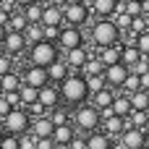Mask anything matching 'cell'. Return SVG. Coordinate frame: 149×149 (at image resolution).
<instances>
[{
    "mask_svg": "<svg viewBox=\"0 0 149 149\" xmlns=\"http://www.w3.org/2000/svg\"><path fill=\"white\" fill-rule=\"evenodd\" d=\"M55 45H58V50L65 52V50H71V47L84 45V34H81V29H76V26H60Z\"/></svg>",
    "mask_w": 149,
    "mask_h": 149,
    "instance_id": "ba28073f",
    "label": "cell"
},
{
    "mask_svg": "<svg viewBox=\"0 0 149 149\" xmlns=\"http://www.w3.org/2000/svg\"><path fill=\"white\" fill-rule=\"evenodd\" d=\"M102 76H105V84H107L110 89H120V84H123V81H126V76H128V68H126L123 63H115V65H105Z\"/></svg>",
    "mask_w": 149,
    "mask_h": 149,
    "instance_id": "7c38bea8",
    "label": "cell"
},
{
    "mask_svg": "<svg viewBox=\"0 0 149 149\" xmlns=\"http://www.w3.org/2000/svg\"><path fill=\"white\" fill-rule=\"evenodd\" d=\"M42 8H45V5H39V3H29V5H24L21 13H24L26 24H39V18H42Z\"/></svg>",
    "mask_w": 149,
    "mask_h": 149,
    "instance_id": "f1b7e54d",
    "label": "cell"
},
{
    "mask_svg": "<svg viewBox=\"0 0 149 149\" xmlns=\"http://www.w3.org/2000/svg\"><path fill=\"white\" fill-rule=\"evenodd\" d=\"M29 3H34V0H13L16 8H24V5H29Z\"/></svg>",
    "mask_w": 149,
    "mask_h": 149,
    "instance_id": "681fc988",
    "label": "cell"
},
{
    "mask_svg": "<svg viewBox=\"0 0 149 149\" xmlns=\"http://www.w3.org/2000/svg\"><path fill=\"white\" fill-rule=\"evenodd\" d=\"M0 149H18V136L3 134V136H0Z\"/></svg>",
    "mask_w": 149,
    "mask_h": 149,
    "instance_id": "f35d334b",
    "label": "cell"
},
{
    "mask_svg": "<svg viewBox=\"0 0 149 149\" xmlns=\"http://www.w3.org/2000/svg\"><path fill=\"white\" fill-rule=\"evenodd\" d=\"M34 3H39V5H50V0H34Z\"/></svg>",
    "mask_w": 149,
    "mask_h": 149,
    "instance_id": "f5cc1de1",
    "label": "cell"
},
{
    "mask_svg": "<svg viewBox=\"0 0 149 149\" xmlns=\"http://www.w3.org/2000/svg\"><path fill=\"white\" fill-rule=\"evenodd\" d=\"M128 71H131L134 76H141V73H147V71H149V58H141V60H139V63H134Z\"/></svg>",
    "mask_w": 149,
    "mask_h": 149,
    "instance_id": "60d3db41",
    "label": "cell"
},
{
    "mask_svg": "<svg viewBox=\"0 0 149 149\" xmlns=\"http://www.w3.org/2000/svg\"><path fill=\"white\" fill-rule=\"evenodd\" d=\"M3 97H5V102H8L10 107H24L21 100H18V92H3Z\"/></svg>",
    "mask_w": 149,
    "mask_h": 149,
    "instance_id": "ee69618b",
    "label": "cell"
},
{
    "mask_svg": "<svg viewBox=\"0 0 149 149\" xmlns=\"http://www.w3.org/2000/svg\"><path fill=\"white\" fill-rule=\"evenodd\" d=\"M47 118L52 120V126H63V123H71V113L63 107V105H58V107H52L50 113H47Z\"/></svg>",
    "mask_w": 149,
    "mask_h": 149,
    "instance_id": "1f68e13d",
    "label": "cell"
},
{
    "mask_svg": "<svg viewBox=\"0 0 149 149\" xmlns=\"http://www.w3.org/2000/svg\"><path fill=\"white\" fill-rule=\"evenodd\" d=\"M8 71H13V58H10V55H5V52L0 50V76H3V73H8Z\"/></svg>",
    "mask_w": 149,
    "mask_h": 149,
    "instance_id": "b9f144b4",
    "label": "cell"
},
{
    "mask_svg": "<svg viewBox=\"0 0 149 149\" xmlns=\"http://www.w3.org/2000/svg\"><path fill=\"white\" fill-rule=\"evenodd\" d=\"M149 29V21H147V16H134L131 18V26H128V31L136 37V34H141V31H147Z\"/></svg>",
    "mask_w": 149,
    "mask_h": 149,
    "instance_id": "836d02e7",
    "label": "cell"
},
{
    "mask_svg": "<svg viewBox=\"0 0 149 149\" xmlns=\"http://www.w3.org/2000/svg\"><path fill=\"white\" fill-rule=\"evenodd\" d=\"M110 18H113V24L118 26V31H120V34H123V31H128V26H131V16H128V13H123V10H120V13L110 16Z\"/></svg>",
    "mask_w": 149,
    "mask_h": 149,
    "instance_id": "d590c367",
    "label": "cell"
},
{
    "mask_svg": "<svg viewBox=\"0 0 149 149\" xmlns=\"http://www.w3.org/2000/svg\"><path fill=\"white\" fill-rule=\"evenodd\" d=\"M84 141H86V149H113V139L107 134H102L100 128L92 131V134H86Z\"/></svg>",
    "mask_w": 149,
    "mask_h": 149,
    "instance_id": "44dd1931",
    "label": "cell"
},
{
    "mask_svg": "<svg viewBox=\"0 0 149 149\" xmlns=\"http://www.w3.org/2000/svg\"><path fill=\"white\" fill-rule=\"evenodd\" d=\"M141 60V52L136 50V45H123V50H120V63L126 65V68H131L134 63H139Z\"/></svg>",
    "mask_w": 149,
    "mask_h": 149,
    "instance_id": "484cf974",
    "label": "cell"
},
{
    "mask_svg": "<svg viewBox=\"0 0 149 149\" xmlns=\"http://www.w3.org/2000/svg\"><path fill=\"white\" fill-rule=\"evenodd\" d=\"M147 21H149V16H147Z\"/></svg>",
    "mask_w": 149,
    "mask_h": 149,
    "instance_id": "680465c9",
    "label": "cell"
},
{
    "mask_svg": "<svg viewBox=\"0 0 149 149\" xmlns=\"http://www.w3.org/2000/svg\"><path fill=\"white\" fill-rule=\"evenodd\" d=\"M37 149H58L52 139H37Z\"/></svg>",
    "mask_w": 149,
    "mask_h": 149,
    "instance_id": "bcb514c9",
    "label": "cell"
},
{
    "mask_svg": "<svg viewBox=\"0 0 149 149\" xmlns=\"http://www.w3.org/2000/svg\"><path fill=\"white\" fill-rule=\"evenodd\" d=\"M39 24H42V26H63V8H58V5H45Z\"/></svg>",
    "mask_w": 149,
    "mask_h": 149,
    "instance_id": "ac0fdd59",
    "label": "cell"
},
{
    "mask_svg": "<svg viewBox=\"0 0 149 149\" xmlns=\"http://www.w3.org/2000/svg\"><path fill=\"white\" fill-rule=\"evenodd\" d=\"M29 123H31V118H29V113H26L24 107H10L8 115L3 118V128H5V134H13V136L26 134V131H29Z\"/></svg>",
    "mask_w": 149,
    "mask_h": 149,
    "instance_id": "5b68a950",
    "label": "cell"
},
{
    "mask_svg": "<svg viewBox=\"0 0 149 149\" xmlns=\"http://www.w3.org/2000/svg\"><path fill=\"white\" fill-rule=\"evenodd\" d=\"M18 92V100H21V105L26 107V105H31V102H37V86H29V84H24L21 81V86L16 89Z\"/></svg>",
    "mask_w": 149,
    "mask_h": 149,
    "instance_id": "4dcf8cb0",
    "label": "cell"
},
{
    "mask_svg": "<svg viewBox=\"0 0 149 149\" xmlns=\"http://www.w3.org/2000/svg\"><path fill=\"white\" fill-rule=\"evenodd\" d=\"M58 31H60V26H42V37L47 42H55L58 39Z\"/></svg>",
    "mask_w": 149,
    "mask_h": 149,
    "instance_id": "7bdbcfd3",
    "label": "cell"
},
{
    "mask_svg": "<svg viewBox=\"0 0 149 149\" xmlns=\"http://www.w3.org/2000/svg\"><path fill=\"white\" fill-rule=\"evenodd\" d=\"M29 45H26V39H24V34L21 31H5V39L0 42V50L5 52V55H21L24 50H26Z\"/></svg>",
    "mask_w": 149,
    "mask_h": 149,
    "instance_id": "9c48e42d",
    "label": "cell"
},
{
    "mask_svg": "<svg viewBox=\"0 0 149 149\" xmlns=\"http://www.w3.org/2000/svg\"><path fill=\"white\" fill-rule=\"evenodd\" d=\"M65 3H68V0H50V5H58V8H63Z\"/></svg>",
    "mask_w": 149,
    "mask_h": 149,
    "instance_id": "f907efd6",
    "label": "cell"
},
{
    "mask_svg": "<svg viewBox=\"0 0 149 149\" xmlns=\"http://www.w3.org/2000/svg\"><path fill=\"white\" fill-rule=\"evenodd\" d=\"M89 5V13L97 16V18H110L118 13V3L115 0H86Z\"/></svg>",
    "mask_w": 149,
    "mask_h": 149,
    "instance_id": "5bb4252c",
    "label": "cell"
},
{
    "mask_svg": "<svg viewBox=\"0 0 149 149\" xmlns=\"http://www.w3.org/2000/svg\"><path fill=\"white\" fill-rule=\"evenodd\" d=\"M118 92H120V89L105 86V89H100V92H94V94H89V97H92V105H94L97 110H102V107H110V105H113V100H115Z\"/></svg>",
    "mask_w": 149,
    "mask_h": 149,
    "instance_id": "7402d4cb",
    "label": "cell"
},
{
    "mask_svg": "<svg viewBox=\"0 0 149 149\" xmlns=\"http://www.w3.org/2000/svg\"><path fill=\"white\" fill-rule=\"evenodd\" d=\"M73 3H86V0H73Z\"/></svg>",
    "mask_w": 149,
    "mask_h": 149,
    "instance_id": "9f6ffc18",
    "label": "cell"
},
{
    "mask_svg": "<svg viewBox=\"0 0 149 149\" xmlns=\"http://www.w3.org/2000/svg\"><path fill=\"white\" fill-rule=\"evenodd\" d=\"M139 3H141V0H139Z\"/></svg>",
    "mask_w": 149,
    "mask_h": 149,
    "instance_id": "94428289",
    "label": "cell"
},
{
    "mask_svg": "<svg viewBox=\"0 0 149 149\" xmlns=\"http://www.w3.org/2000/svg\"><path fill=\"white\" fill-rule=\"evenodd\" d=\"M107 84H105V76L100 73V76H86V89H89V94H94V92H100V89H105Z\"/></svg>",
    "mask_w": 149,
    "mask_h": 149,
    "instance_id": "8d00e7d4",
    "label": "cell"
},
{
    "mask_svg": "<svg viewBox=\"0 0 149 149\" xmlns=\"http://www.w3.org/2000/svg\"><path fill=\"white\" fill-rule=\"evenodd\" d=\"M92 42L97 45V47H105V45H113V42H118L120 39V31H118V26L113 24V18H97L94 24H92Z\"/></svg>",
    "mask_w": 149,
    "mask_h": 149,
    "instance_id": "277c9868",
    "label": "cell"
},
{
    "mask_svg": "<svg viewBox=\"0 0 149 149\" xmlns=\"http://www.w3.org/2000/svg\"><path fill=\"white\" fill-rule=\"evenodd\" d=\"M102 71H105L102 60H100V58H89V60H86V63L81 65V71H79V73H81V76L86 79V76H100Z\"/></svg>",
    "mask_w": 149,
    "mask_h": 149,
    "instance_id": "f546056e",
    "label": "cell"
},
{
    "mask_svg": "<svg viewBox=\"0 0 149 149\" xmlns=\"http://www.w3.org/2000/svg\"><path fill=\"white\" fill-rule=\"evenodd\" d=\"M71 123H73V128L76 131H81V134H92V131H97L100 128V110L92 105V102H81V105H76V110H73V115H71Z\"/></svg>",
    "mask_w": 149,
    "mask_h": 149,
    "instance_id": "7a4b0ae2",
    "label": "cell"
},
{
    "mask_svg": "<svg viewBox=\"0 0 149 149\" xmlns=\"http://www.w3.org/2000/svg\"><path fill=\"white\" fill-rule=\"evenodd\" d=\"M65 149H86V141H84L81 136H73V141H71Z\"/></svg>",
    "mask_w": 149,
    "mask_h": 149,
    "instance_id": "f6af8a7d",
    "label": "cell"
},
{
    "mask_svg": "<svg viewBox=\"0 0 149 149\" xmlns=\"http://www.w3.org/2000/svg\"><path fill=\"white\" fill-rule=\"evenodd\" d=\"M120 50H123V42L118 39V42H113V45H105V47H100V60H102V65H115V63H120Z\"/></svg>",
    "mask_w": 149,
    "mask_h": 149,
    "instance_id": "e0dca14e",
    "label": "cell"
},
{
    "mask_svg": "<svg viewBox=\"0 0 149 149\" xmlns=\"http://www.w3.org/2000/svg\"><path fill=\"white\" fill-rule=\"evenodd\" d=\"M60 100L65 105H81L89 100V89H86V79L81 73H68L60 84H58Z\"/></svg>",
    "mask_w": 149,
    "mask_h": 149,
    "instance_id": "6da1fadb",
    "label": "cell"
},
{
    "mask_svg": "<svg viewBox=\"0 0 149 149\" xmlns=\"http://www.w3.org/2000/svg\"><path fill=\"white\" fill-rule=\"evenodd\" d=\"M147 134H149V128H147Z\"/></svg>",
    "mask_w": 149,
    "mask_h": 149,
    "instance_id": "91938a15",
    "label": "cell"
},
{
    "mask_svg": "<svg viewBox=\"0 0 149 149\" xmlns=\"http://www.w3.org/2000/svg\"><path fill=\"white\" fill-rule=\"evenodd\" d=\"M89 5L86 3H73V0H68L65 5H63V26H76V29H81L86 21H89Z\"/></svg>",
    "mask_w": 149,
    "mask_h": 149,
    "instance_id": "8992f818",
    "label": "cell"
},
{
    "mask_svg": "<svg viewBox=\"0 0 149 149\" xmlns=\"http://www.w3.org/2000/svg\"><path fill=\"white\" fill-rule=\"evenodd\" d=\"M37 102L50 113L52 107H58L63 100H60V92H58V84H45V86H39L37 89Z\"/></svg>",
    "mask_w": 149,
    "mask_h": 149,
    "instance_id": "30bf717a",
    "label": "cell"
},
{
    "mask_svg": "<svg viewBox=\"0 0 149 149\" xmlns=\"http://www.w3.org/2000/svg\"><path fill=\"white\" fill-rule=\"evenodd\" d=\"M5 29H8V31H24V29H26V18H24L21 8H16V10L8 16V21H5Z\"/></svg>",
    "mask_w": 149,
    "mask_h": 149,
    "instance_id": "4316f807",
    "label": "cell"
},
{
    "mask_svg": "<svg viewBox=\"0 0 149 149\" xmlns=\"http://www.w3.org/2000/svg\"><path fill=\"white\" fill-rule=\"evenodd\" d=\"M123 13H128L131 18H134V16H141V3H139V0H126V3H123Z\"/></svg>",
    "mask_w": 149,
    "mask_h": 149,
    "instance_id": "74e56055",
    "label": "cell"
},
{
    "mask_svg": "<svg viewBox=\"0 0 149 149\" xmlns=\"http://www.w3.org/2000/svg\"><path fill=\"white\" fill-rule=\"evenodd\" d=\"M136 50L141 52V58H149V29L147 31H141V34H136Z\"/></svg>",
    "mask_w": 149,
    "mask_h": 149,
    "instance_id": "e575fe53",
    "label": "cell"
},
{
    "mask_svg": "<svg viewBox=\"0 0 149 149\" xmlns=\"http://www.w3.org/2000/svg\"><path fill=\"white\" fill-rule=\"evenodd\" d=\"M0 94H3V89H0Z\"/></svg>",
    "mask_w": 149,
    "mask_h": 149,
    "instance_id": "6f0895ef",
    "label": "cell"
},
{
    "mask_svg": "<svg viewBox=\"0 0 149 149\" xmlns=\"http://www.w3.org/2000/svg\"><path fill=\"white\" fill-rule=\"evenodd\" d=\"M18 86H21V76H18L16 71H8V73L0 76V89H3V92H16Z\"/></svg>",
    "mask_w": 149,
    "mask_h": 149,
    "instance_id": "83f0119b",
    "label": "cell"
},
{
    "mask_svg": "<svg viewBox=\"0 0 149 149\" xmlns=\"http://www.w3.org/2000/svg\"><path fill=\"white\" fill-rule=\"evenodd\" d=\"M128 102H131V110H149V92H144V89L131 92Z\"/></svg>",
    "mask_w": 149,
    "mask_h": 149,
    "instance_id": "cb8c5ba5",
    "label": "cell"
},
{
    "mask_svg": "<svg viewBox=\"0 0 149 149\" xmlns=\"http://www.w3.org/2000/svg\"><path fill=\"white\" fill-rule=\"evenodd\" d=\"M3 134H5V128H3V120H0V136H3Z\"/></svg>",
    "mask_w": 149,
    "mask_h": 149,
    "instance_id": "db71d44e",
    "label": "cell"
},
{
    "mask_svg": "<svg viewBox=\"0 0 149 149\" xmlns=\"http://www.w3.org/2000/svg\"><path fill=\"white\" fill-rule=\"evenodd\" d=\"M73 136H76V128H73V123H63V126H55L52 128V141H55V147L58 149H65L71 141H73Z\"/></svg>",
    "mask_w": 149,
    "mask_h": 149,
    "instance_id": "9a60e30c",
    "label": "cell"
},
{
    "mask_svg": "<svg viewBox=\"0 0 149 149\" xmlns=\"http://www.w3.org/2000/svg\"><path fill=\"white\" fill-rule=\"evenodd\" d=\"M100 128H102V134H107L110 139H118V136H120V131L126 128V118L110 115V118H105V120L100 123Z\"/></svg>",
    "mask_w": 149,
    "mask_h": 149,
    "instance_id": "ffe728a7",
    "label": "cell"
},
{
    "mask_svg": "<svg viewBox=\"0 0 149 149\" xmlns=\"http://www.w3.org/2000/svg\"><path fill=\"white\" fill-rule=\"evenodd\" d=\"M68 73H71V68H68V63H65L63 58H58L55 63L47 65V79H50V84H60Z\"/></svg>",
    "mask_w": 149,
    "mask_h": 149,
    "instance_id": "d6986e66",
    "label": "cell"
},
{
    "mask_svg": "<svg viewBox=\"0 0 149 149\" xmlns=\"http://www.w3.org/2000/svg\"><path fill=\"white\" fill-rule=\"evenodd\" d=\"M21 81L24 84H29V86H45V84H50V79H47V68H42V65H29L24 73H21Z\"/></svg>",
    "mask_w": 149,
    "mask_h": 149,
    "instance_id": "4fadbf2b",
    "label": "cell"
},
{
    "mask_svg": "<svg viewBox=\"0 0 149 149\" xmlns=\"http://www.w3.org/2000/svg\"><path fill=\"white\" fill-rule=\"evenodd\" d=\"M118 141H120V149H141L149 141V134L144 131V128H134V126H128V120H126V128L120 131Z\"/></svg>",
    "mask_w": 149,
    "mask_h": 149,
    "instance_id": "52a82bcc",
    "label": "cell"
},
{
    "mask_svg": "<svg viewBox=\"0 0 149 149\" xmlns=\"http://www.w3.org/2000/svg\"><path fill=\"white\" fill-rule=\"evenodd\" d=\"M60 58V50L55 42H47V39H39L34 45H29V65H42L47 68L50 63H55Z\"/></svg>",
    "mask_w": 149,
    "mask_h": 149,
    "instance_id": "3957f363",
    "label": "cell"
},
{
    "mask_svg": "<svg viewBox=\"0 0 149 149\" xmlns=\"http://www.w3.org/2000/svg\"><path fill=\"white\" fill-rule=\"evenodd\" d=\"M141 149H149V141H147V144H144V147H141Z\"/></svg>",
    "mask_w": 149,
    "mask_h": 149,
    "instance_id": "11a10c76",
    "label": "cell"
},
{
    "mask_svg": "<svg viewBox=\"0 0 149 149\" xmlns=\"http://www.w3.org/2000/svg\"><path fill=\"white\" fill-rule=\"evenodd\" d=\"M110 110H113V115H118V118H128V113H131L128 94H126V92H118L115 100H113V105H110Z\"/></svg>",
    "mask_w": 149,
    "mask_h": 149,
    "instance_id": "603a6c76",
    "label": "cell"
},
{
    "mask_svg": "<svg viewBox=\"0 0 149 149\" xmlns=\"http://www.w3.org/2000/svg\"><path fill=\"white\" fill-rule=\"evenodd\" d=\"M63 60L68 63L71 73H79V71H81V65L89 60V52H86V47H84V45H79V47L65 50V52H63Z\"/></svg>",
    "mask_w": 149,
    "mask_h": 149,
    "instance_id": "8fae6325",
    "label": "cell"
},
{
    "mask_svg": "<svg viewBox=\"0 0 149 149\" xmlns=\"http://www.w3.org/2000/svg\"><path fill=\"white\" fill-rule=\"evenodd\" d=\"M52 120L47 118V115H42V118H31V123H29V134L34 136V139H50L52 136Z\"/></svg>",
    "mask_w": 149,
    "mask_h": 149,
    "instance_id": "2e32d148",
    "label": "cell"
},
{
    "mask_svg": "<svg viewBox=\"0 0 149 149\" xmlns=\"http://www.w3.org/2000/svg\"><path fill=\"white\" fill-rule=\"evenodd\" d=\"M128 126H134V128H149V110H131L128 113Z\"/></svg>",
    "mask_w": 149,
    "mask_h": 149,
    "instance_id": "d4e9b609",
    "label": "cell"
},
{
    "mask_svg": "<svg viewBox=\"0 0 149 149\" xmlns=\"http://www.w3.org/2000/svg\"><path fill=\"white\" fill-rule=\"evenodd\" d=\"M21 34H24L26 45H34V42L45 39V37H42V24H26V29H24Z\"/></svg>",
    "mask_w": 149,
    "mask_h": 149,
    "instance_id": "d6a6232c",
    "label": "cell"
},
{
    "mask_svg": "<svg viewBox=\"0 0 149 149\" xmlns=\"http://www.w3.org/2000/svg\"><path fill=\"white\" fill-rule=\"evenodd\" d=\"M139 86H141L144 92H149V71H147V73H141V76H139Z\"/></svg>",
    "mask_w": 149,
    "mask_h": 149,
    "instance_id": "c3c4849f",
    "label": "cell"
},
{
    "mask_svg": "<svg viewBox=\"0 0 149 149\" xmlns=\"http://www.w3.org/2000/svg\"><path fill=\"white\" fill-rule=\"evenodd\" d=\"M5 31H8V29H5V24H0V42L5 39Z\"/></svg>",
    "mask_w": 149,
    "mask_h": 149,
    "instance_id": "816d5d0a",
    "label": "cell"
},
{
    "mask_svg": "<svg viewBox=\"0 0 149 149\" xmlns=\"http://www.w3.org/2000/svg\"><path fill=\"white\" fill-rule=\"evenodd\" d=\"M8 110H10V105H8V102H5V97L0 94V120H3V118L8 115Z\"/></svg>",
    "mask_w": 149,
    "mask_h": 149,
    "instance_id": "7dc6e473",
    "label": "cell"
},
{
    "mask_svg": "<svg viewBox=\"0 0 149 149\" xmlns=\"http://www.w3.org/2000/svg\"><path fill=\"white\" fill-rule=\"evenodd\" d=\"M18 149H37V139L26 131V134H21L18 136Z\"/></svg>",
    "mask_w": 149,
    "mask_h": 149,
    "instance_id": "ab89813d",
    "label": "cell"
}]
</instances>
